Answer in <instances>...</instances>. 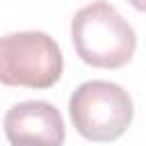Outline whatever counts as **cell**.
Listing matches in <instances>:
<instances>
[{
    "label": "cell",
    "instance_id": "277c9868",
    "mask_svg": "<svg viewBox=\"0 0 146 146\" xmlns=\"http://www.w3.org/2000/svg\"><path fill=\"white\" fill-rule=\"evenodd\" d=\"M5 135L11 146H62L64 119L46 100L16 103L5 114Z\"/></svg>",
    "mask_w": 146,
    "mask_h": 146
},
{
    "label": "cell",
    "instance_id": "7a4b0ae2",
    "mask_svg": "<svg viewBox=\"0 0 146 146\" xmlns=\"http://www.w3.org/2000/svg\"><path fill=\"white\" fill-rule=\"evenodd\" d=\"M62 68V50L50 34L30 30L0 36V84L50 89Z\"/></svg>",
    "mask_w": 146,
    "mask_h": 146
},
{
    "label": "cell",
    "instance_id": "6da1fadb",
    "mask_svg": "<svg viewBox=\"0 0 146 146\" xmlns=\"http://www.w3.org/2000/svg\"><path fill=\"white\" fill-rule=\"evenodd\" d=\"M71 39L78 57L96 68H121L132 59L137 48L132 25L105 0L75 11Z\"/></svg>",
    "mask_w": 146,
    "mask_h": 146
},
{
    "label": "cell",
    "instance_id": "5b68a950",
    "mask_svg": "<svg viewBox=\"0 0 146 146\" xmlns=\"http://www.w3.org/2000/svg\"><path fill=\"white\" fill-rule=\"evenodd\" d=\"M130 2H132V7H135V9H139V11L144 9V0H130Z\"/></svg>",
    "mask_w": 146,
    "mask_h": 146
},
{
    "label": "cell",
    "instance_id": "3957f363",
    "mask_svg": "<svg viewBox=\"0 0 146 146\" xmlns=\"http://www.w3.org/2000/svg\"><path fill=\"white\" fill-rule=\"evenodd\" d=\"M68 114L75 130L89 141H114L132 121V98L107 80L82 82L68 98Z\"/></svg>",
    "mask_w": 146,
    "mask_h": 146
}]
</instances>
